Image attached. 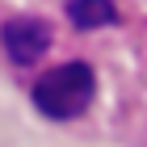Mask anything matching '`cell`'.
<instances>
[{"label":"cell","mask_w":147,"mask_h":147,"mask_svg":"<svg viewBox=\"0 0 147 147\" xmlns=\"http://www.w3.org/2000/svg\"><path fill=\"white\" fill-rule=\"evenodd\" d=\"M92 88H97V80H92L88 63H59V67L42 71V80L34 84V105L46 118L63 122V118H76L88 109Z\"/></svg>","instance_id":"obj_1"},{"label":"cell","mask_w":147,"mask_h":147,"mask_svg":"<svg viewBox=\"0 0 147 147\" xmlns=\"http://www.w3.org/2000/svg\"><path fill=\"white\" fill-rule=\"evenodd\" d=\"M0 42H4V55L13 63L30 67V63H38L46 55V46H51V25L38 21V17H13L0 30Z\"/></svg>","instance_id":"obj_2"},{"label":"cell","mask_w":147,"mask_h":147,"mask_svg":"<svg viewBox=\"0 0 147 147\" xmlns=\"http://www.w3.org/2000/svg\"><path fill=\"white\" fill-rule=\"evenodd\" d=\"M67 17H71L76 30L109 25V21H113V0H71V4H67Z\"/></svg>","instance_id":"obj_3"}]
</instances>
